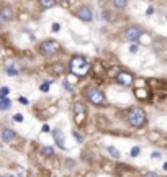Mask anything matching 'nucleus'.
<instances>
[{
    "instance_id": "obj_1",
    "label": "nucleus",
    "mask_w": 167,
    "mask_h": 177,
    "mask_svg": "<svg viewBox=\"0 0 167 177\" xmlns=\"http://www.w3.org/2000/svg\"><path fill=\"white\" fill-rule=\"evenodd\" d=\"M69 71L77 77H84V76H87V72L90 71V64L82 56H74L71 59V62H69Z\"/></svg>"
},
{
    "instance_id": "obj_2",
    "label": "nucleus",
    "mask_w": 167,
    "mask_h": 177,
    "mask_svg": "<svg viewBox=\"0 0 167 177\" xmlns=\"http://www.w3.org/2000/svg\"><path fill=\"white\" fill-rule=\"evenodd\" d=\"M126 120H128V123L131 125V126H143V123L146 122V113L143 108H131L128 117H126Z\"/></svg>"
},
{
    "instance_id": "obj_3",
    "label": "nucleus",
    "mask_w": 167,
    "mask_h": 177,
    "mask_svg": "<svg viewBox=\"0 0 167 177\" xmlns=\"http://www.w3.org/2000/svg\"><path fill=\"white\" fill-rule=\"evenodd\" d=\"M38 51L44 58H51V56H54L57 51H59V43L54 41V39H46V41H43L39 44Z\"/></svg>"
},
{
    "instance_id": "obj_4",
    "label": "nucleus",
    "mask_w": 167,
    "mask_h": 177,
    "mask_svg": "<svg viewBox=\"0 0 167 177\" xmlns=\"http://www.w3.org/2000/svg\"><path fill=\"white\" fill-rule=\"evenodd\" d=\"M85 97H87L89 102H92L94 105H103L105 104V95L95 87H89L87 90H85Z\"/></svg>"
},
{
    "instance_id": "obj_5",
    "label": "nucleus",
    "mask_w": 167,
    "mask_h": 177,
    "mask_svg": "<svg viewBox=\"0 0 167 177\" xmlns=\"http://www.w3.org/2000/svg\"><path fill=\"white\" fill-rule=\"evenodd\" d=\"M74 120H76L77 125H82L85 122V107L80 102L74 104Z\"/></svg>"
},
{
    "instance_id": "obj_6",
    "label": "nucleus",
    "mask_w": 167,
    "mask_h": 177,
    "mask_svg": "<svg viewBox=\"0 0 167 177\" xmlns=\"http://www.w3.org/2000/svg\"><path fill=\"white\" fill-rule=\"evenodd\" d=\"M76 15H77V18H80L82 21H92V18H94L92 8L87 7V5H82V7H79V8L76 10Z\"/></svg>"
},
{
    "instance_id": "obj_7",
    "label": "nucleus",
    "mask_w": 167,
    "mask_h": 177,
    "mask_svg": "<svg viewBox=\"0 0 167 177\" xmlns=\"http://www.w3.org/2000/svg\"><path fill=\"white\" fill-rule=\"evenodd\" d=\"M133 81H134V77H133V74H131V72L121 71V72L116 74V82L121 84V85H131Z\"/></svg>"
},
{
    "instance_id": "obj_8",
    "label": "nucleus",
    "mask_w": 167,
    "mask_h": 177,
    "mask_svg": "<svg viewBox=\"0 0 167 177\" xmlns=\"http://www.w3.org/2000/svg\"><path fill=\"white\" fill-rule=\"evenodd\" d=\"M141 36V30L138 26H130V28H126V31H125V38L128 39V41H138Z\"/></svg>"
},
{
    "instance_id": "obj_9",
    "label": "nucleus",
    "mask_w": 167,
    "mask_h": 177,
    "mask_svg": "<svg viewBox=\"0 0 167 177\" xmlns=\"http://www.w3.org/2000/svg\"><path fill=\"white\" fill-rule=\"evenodd\" d=\"M0 18L5 20V21H10L11 18H13V10H11V7L5 5V7L0 8Z\"/></svg>"
},
{
    "instance_id": "obj_10",
    "label": "nucleus",
    "mask_w": 167,
    "mask_h": 177,
    "mask_svg": "<svg viewBox=\"0 0 167 177\" xmlns=\"http://www.w3.org/2000/svg\"><path fill=\"white\" fill-rule=\"evenodd\" d=\"M53 135H54V139H56V143H57V146L61 148V149H64L66 148V138H64V135H62V131L59 130V128H56L54 131H53Z\"/></svg>"
},
{
    "instance_id": "obj_11",
    "label": "nucleus",
    "mask_w": 167,
    "mask_h": 177,
    "mask_svg": "<svg viewBox=\"0 0 167 177\" xmlns=\"http://www.w3.org/2000/svg\"><path fill=\"white\" fill-rule=\"evenodd\" d=\"M2 139H3L5 143L13 141V139H15V131L10 130V128H5V130L2 131Z\"/></svg>"
},
{
    "instance_id": "obj_12",
    "label": "nucleus",
    "mask_w": 167,
    "mask_h": 177,
    "mask_svg": "<svg viewBox=\"0 0 167 177\" xmlns=\"http://www.w3.org/2000/svg\"><path fill=\"white\" fill-rule=\"evenodd\" d=\"M11 107V102L8 97H0V110H8Z\"/></svg>"
},
{
    "instance_id": "obj_13",
    "label": "nucleus",
    "mask_w": 167,
    "mask_h": 177,
    "mask_svg": "<svg viewBox=\"0 0 167 177\" xmlns=\"http://www.w3.org/2000/svg\"><path fill=\"white\" fill-rule=\"evenodd\" d=\"M41 154H43L44 157L53 156V154H54V148H51V146H43V148H41Z\"/></svg>"
},
{
    "instance_id": "obj_14",
    "label": "nucleus",
    "mask_w": 167,
    "mask_h": 177,
    "mask_svg": "<svg viewBox=\"0 0 167 177\" xmlns=\"http://www.w3.org/2000/svg\"><path fill=\"white\" fill-rule=\"evenodd\" d=\"M39 3L43 8H53L56 5V0H39Z\"/></svg>"
},
{
    "instance_id": "obj_15",
    "label": "nucleus",
    "mask_w": 167,
    "mask_h": 177,
    "mask_svg": "<svg viewBox=\"0 0 167 177\" xmlns=\"http://www.w3.org/2000/svg\"><path fill=\"white\" fill-rule=\"evenodd\" d=\"M113 5L118 10H123V8H126V5H128V0H113Z\"/></svg>"
},
{
    "instance_id": "obj_16",
    "label": "nucleus",
    "mask_w": 167,
    "mask_h": 177,
    "mask_svg": "<svg viewBox=\"0 0 167 177\" xmlns=\"http://www.w3.org/2000/svg\"><path fill=\"white\" fill-rule=\"evenodd\" d=\"M107 151L110 153L115 159H120V156H121V154H120V151L116 149V148H113V146H108V148H107Z\"/></svg>"
},
{
    "instance_id": "obj_17",
    "label": "nucleus",
    "mask_w": 167,
    "mask_h": 177,
    "mask_svg": "<svg viewBox=\"0 0 167 177\" xmlns=\"http://www.w3.org/2000/svg\"><path fill=\"white\" fill-rule=\"evenodd\" d=\"M72 136L77 139V143H84V136L79 133V131H72Z\"/></svg>"
},
{
    "instance_id": "obj_18",
    "label": "nucleus",
    "mask_w": 167,
    "mask_h": 177,
    "mask_svg": "<svg viewBox=\"0 0 167 177\" xmlns=\"http://www.w3.org/2000/svg\"><path fill=\"white\" fill-rule=\"evenodd\" d=\"M7 74H8L10 77H13V76H16V74H18V71H16V69H13L11 66H8V67H7Z\"/></svg>"
},
{
    "instance_id": "obj_19",
    "label": "nucleus",
    "mask_w": 167,
    "mask_h": 177,
    "mask_svg": "<svg viewBox=\"0 0 167 177\" xmlns=\"http://www.w3.org/2000/svg\"><path fill=\"white\" fill-rule=\"evenodd\" d=\"M8 92H10L8 87H0V97H7Z\"/></svg>"
},
{
    "instance_id": "obj_20",
    "label": "nucleus",
    "mask_w": 167,
    "mask_h": 177,
    "mask_svg": "<svg viewBox=\"0 0 167 177\" xmlns=\"http://www.w3.org/2000/svg\"><path fill=\"white\" fill-rule=\"evenodd\" d=\"M49 85H51V82H43L41 87H39V89H41V92H48V90H49Z\"/></svg>"
},
{
    "instance_id": "obj_21",
    "label": "nucleus",
    "mask_w": 167,
    "mask_h": 177,
    "mask_svg": "<svg viewBox=\"0 0 167 177\" xmlns=\"http://www.w3.org/2000/svg\"><path fill=\"white\" fill-rule=\"evenodd\" d=\"M138 154H139V148H138V146H134L133 149H131V156H133V157H136Z\"/></svg>"
},
{
    "instance_id": "obj_22",
    "label": "nucleus",
    "mask_w": 167,
    "mask_h": 177,
    "mask_svg": "<svg viewBox=\"0 0 167 177\" xmlns=\"http://www.w3.org/2000/svg\"><path fill=\"white\" fill-rule=\"evenodd\" d=\"M61 71H62V66H59V64H56V66L53 67V72H54V74H59Z\"/></svg>"
},
{
    "instance_id": "obj_23",
    "label": "nucleus",
    "mask_w": 167,
    "mask_h": 177,
    "mask_svg": "<svg viewBox=\"0 0 167 177\" xmlns=\"http://www.w3.org/2000/svg\"><path fill=\"white\" fill-rule=\"evenodd\" d=\"M18 102H20L21 105H28V104H30V102H28V99H26V97H20V99H18Z\"/></svg>"
},
{
    "instance_id": "obj_24",
    "label": "nucleus",
    "mask_w": 167,
    "mask_h": 177,
    "mask_svg": "<svg viewBox=\"0 0 167 177\" xmlns=\"http://www.w3.org/2000/svg\"><path fill=\"white\" fill-rule=\"evenodd\" d=\"M138 49H139V48H138V44H131V46H130V53H138Z\"/></svg>"
},
{
    "instance_id": "obj_25",
    "label": "nucleus",
    "mask_w": 167,
    "mask_h": 177,
    "mask_svg": "<svg viewBox=\"0 0 167 177\" xmlns=\"http://www.w3.org/2000/svg\"><path fill=\"white\" fill-rule=\"evenodd\" d=\"M13 120H15V122H18V123H20V122H23V115H21V113H16V115L13 117Z\"/></svg>"
},
{
    "instance_id": "obj_26",
    "label": "nucleus",
    "mask_w": 167,
    "mask_h": 177,
    "mask_svg": "<svg viewBox=\"0 0 167 177\" xmlns=\"http://www.w3.org/2000/svg\"><path fill=\"white\" fill-rule=\"evenodd\" d=\"M160 157V153L159 151H154L152 154H151V159H159Z\"/></svg>"
},
{
    "instance_id": "obj_27",
    "label": "nucleus",
    "mask_w": 167,
    "mask_h": 177,
    "mask_svg": "<svg viewBox=\"0 0 167 177\" xmlns=\"http://www.w3.org/2000/svg\"><path fill=\"white\" fill-rule=\"evenodd\" d=\"M64 87H66V89L69 90V92H72V90H74V89H72V85H71V84H69L67 81H64Z\"/></svg>"
},
{
    "instance_id": "obj_28",
    "label": "nucleus",
    "mask_w": 167,
    "mask_h": 177,
    "mask_svg": "<svg viewBox=\"0 0 167 177\" xmlns=\"http://www.w3.org/2000/svg\"><path fill=\"white\" fill-rule=\"evenodd\" d=\"M59 30H61L59 23H54V25H53V31H59Z\"/></svg>"
},
{
    "instance_id": "obj_29",
    "label": "nucleus",
    "mask_w": 167,
    "mask_h": 177,
    "mask_svg": "<svg viewBox=\"0 0 167 177\" xmlns=\"http://www.w3.org/2000/svg\"><path fill=\"white\" fill-rule=\"evenodd\" d=\"M147 15H152L154 13V7H147V12H146Z\"/></svg>"
},
{
    "instance_id": "obj_30",
    "label": "nucleus",
    "mask_w": 167,
    "mask_h": 177,
    "mask_svg": "<svg viewBox=\"0 0 167 177\" xmlns=\"http://www.w3.org/2000/svg\"><path fill=\"white\" fill-rule=\"evenodd\" d=\"M43 131H44V133H48V131H51V128L48 126V125H44V126H43Z\"/></svg>"
},
{
    "instance_id": "obj_31",
    "label": "nucleus",
    "mask_w": 167,
    "mask_h": 177,
    "mask_svg": "<svg viewBox=\"0 0 167 177\" xmlns=\"http://www.w3.org/2000/svg\"><path fill=\"white\" fill-rule=\"evenodd\" d=\"M162 169H164V170H167V162H164V166H162Z\"/></svg>"
}]
</instances>
